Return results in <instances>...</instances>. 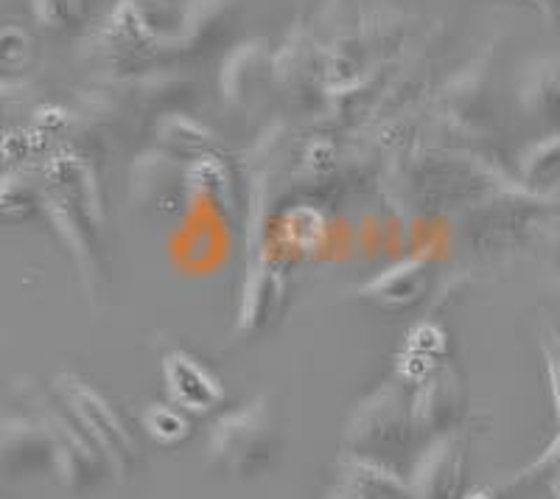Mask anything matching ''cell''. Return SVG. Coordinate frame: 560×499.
<instances>
[{
    "label": "cell",
    "instance_id": "cell-1",
    "mask_svg": "<svg viewBox=\"0 0 560 499\" xmlns=\"http://www.w3.org/2000/svg\"><path fill=\"white\" fill-rule=\"evenodd\" d=\"M280 446L278 410L267 396L255 398L242 410L230 413L213 427L210 463L228 477H255L272 463Z\"/></svg>",
    "mask_w": 560,
    "mask_h": 499
},
{
    "label": "cell",
    "instance_id": "cell-2",
    "mask_svg": "<svg viewBox=\"0 0 560 499\" xmlns=\"http://www.w3.org/2000/svg\"><path fill=\"white\" fill-rule=\"evenodd\" d=\"M57 393L62 404H68L70 416L77 418L79 427L88 432L93 446L109 457L115 472L127 474L132 463L138 461V443H135L132 432L121 421V416L109 407L107 398L96 387H90L88 382L70 376V373L57 379Z\"/></svg>",
    "mask_w": 560,
    "mask_h": 499
},
{
    "label": "cell",
    "instance_id": "cell-3",
    "mask_svg": "<svg viewBox=\"0 0 560 499\" xmlns=\"http://www.w3.org/2000/svg\"><path fill=\"white\" fill-rule=\"evenodd\" d=\"M409 429H412V418L404 410L398 393L382 391L362 404L345 443L353 449V457L376 463L378 455H393L407 446Z\"/></svg>",
    "mask_w": 560,
    "mask_h": 499
},
{
    "label": "cell",
    "instance_id": "cell-4",
    "mask_svg": "<svg viewBox=\"0 0 560 499\" xmlns=\"http://www.w3.org/2000/svg\"><path fill=\"white\" fill-rule=\"evenodd\" d=\"M163 379L177 410L210 413L224 398L219 379L197 357L185 351H168L163 357Z\"/></svg>",
    "mask_w": 560,
    "mask_h": 499
},
{
    "label": "cell",
    "instance_id": "cell-5",
    "mask_svg": "<svg viewBox=\"0 0 560 499\" xmlns=\"http://www.w3.org/2000/svg\"><path fill=\"white\" fill-rule=\"evenodd\" d=\"M432 264L423 256L393 264L362 289V298L384 312H407L427 298Z\"/></svg>",
    "mask_w": 560,
    "mask_h": 499
},
{
    "label": "cell",
    "instance_id": "cell-6",
    "mask_svg": "<svg viewBox=\"0 0 560 499\" xmlns=\"http://www.w3.org/2000/svg\"><path fill=\"white\" fill-rule=\"evenodd\" d=\"M465 449L459 438H440L415 468L409 499H454L463 486Z\"/></svg>",
    "mask_w": 560,
    "mask_h": 499
},
{
    "label": "cell",
    "instance_id": "cell-7",
    "mask_svg": "<svg viewBox=\"0 0 560 499\" xmlns=\"http://www.w3.org/2000/svg\"><path fill=\"white\" fill-rule=\"evenodd\" d=\"M463 413V384L452 368H438L420 382L409 418L420 432H446Z\"/></svg>",
    "mask_w": 560,
    "mask_h": 499
},
{
    "label": "cell",
    "instance_id": "cell-8",
    "mask_svg": "<svg viewBox=\"0 0 560 499\" xmlns=\"http://www.w3.org/2000/svg\"><path fill=\"white\" fill-rule=\"evenodd\" d=\"M0 468L9 474H34L54 468L51 441L37 421L0 418Z\"/></svg>",
    "mask_w": 560,
    "mask_h": 499
},
{
    "label": "cell",
    "instance_id": "cell-9",
    "mask_svg": "<svg viewBox=\"0 0 560 499\" xmlns=\"http://www.w3.org/2000/svg\"><path fill=\"white\" fill-rule=\"evenodd\" d=\"M331 499H409V491L384 466L353 457L339 472Z\"/></svg>",
    "mask_w": 560,
    "mask_h": 499
},
{
    "label": "cell",
    "instance_id": "cell-10",
    "mask_svg": "<svg viewBox=\"0 0 560 499\" xmlns=\"http://www.w3.org/2000/svg\"><path fill=\"white\" fill-rule=\"evenodd\" d=\"M143 429L158 443H166V446H174V443L185 441L191 436V423L183 416V410L177 407H166V404H152L147 413H143Z\"/></svg>",
    "mask_w": 560,
    "mask_h": 499
},
{
    "label": "cell",
    "instance_id": "cell-11",
    "mask_svg": "<svg viewBox=\"0 0 560 499\" xmlns=\"http://www.w3.org/2000/svg\"><path fill=\"white\" fill-rule=\"evenodd\" d=\"M84 3L88 0H32L34 18L43 28L51 32H65L82 23Z\"/></svg>",
    "mask_w": 560,
    "mask_h": 499
},
{
    "label": "cell",
    "instance_id": "cell-12",
    "mask_svg": "<svg viewBox=\"0 0 560 499\" xmlns=\"http://www.w3.org/2000/svg\"><path fill=\"white\" fill-rule=\"evenodd\" d=\"M468 499H497V494H490V491H477V494H471V497Z\"/></svg>",
    "mask_w": 560,
    "mask_h": 499
},
{
    "label": "cell",
    "instance_id": "cell-13",
    "mask_svg": "<svg viewBox=\"0 0 560 499\" xmlns=\"http://www.w3.org/2000/svg\"><path fill=\"white\" fill-rule=\"evenodd\" d=\"M538 3H544V0H538ZM547 7H555V0H547Z\"/></svg>",
    "mask_w": 560,
    "mask_h": 499
}]
</instances>
